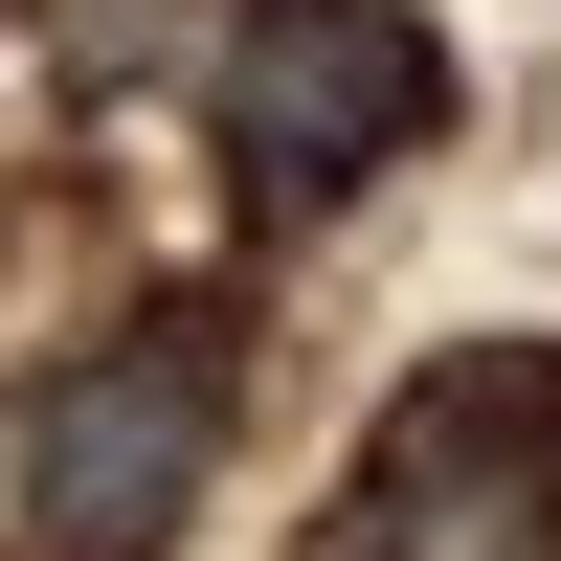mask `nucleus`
I'll list each match as a JSON object with an SVG mask.
<instances>
[{"mask_svg":"<svg viewBox=\"0 0 561 561\" xmlns=\"http://www.w3.org/2000/svg\"><path fill=\"white\" fill-rule=\"evenodd\" d=\"M225 427H248V314H113L90 359L23 382V561H180L225 494Z\"/></svg>","mask_w":561,"mask_h":561,"instance_id":"obj_1","label":"nucleus"},{"mask_svg":"<svg viewBox=\"0 0 561 561\" xmlns=\"http://www.w3.org/2000/svg\"><path fill=\"white\" fill-rule=\"evenodd\" d=\"M449 135V23L427 0H225L203 23V158L248 225H337Z\"/></svg>","mask_w":561,"mask_h":561,"instance_id":"obj_2","label":"nucleus"},{"mask_svg":"<svg viewBox=\"0 0 561 561\" xmlns=\"http://www.w3.org/2000/svg\"><path fill=\"white\" fill-rule=\"evenodd\" d=\"M314 561H561V359H539V337L427 359V382L359 427Z\"/></svg>","mask_w":561,"mask_h":561,"instance_id":"obj_3","label":"nucleus"}]
</instances>
